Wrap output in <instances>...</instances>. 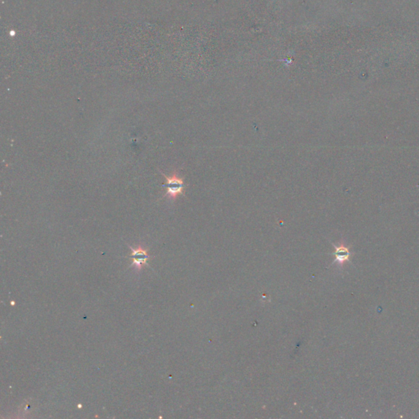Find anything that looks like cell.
<instances>
[{"label": "cell", "mask_w": 419, "mask_h": 419, "mask_svg": "<svg viewBox=\"0 0 419 419\" xmlns=\"http://www.w3.org/2000/svg\"><path fill=\"white\" fill-rule=\"evenodd\" d=\"M161 174L166 180V183L163 184L166 188L165 197L175 200L178 196L183 195L185 188L183 179L180 178L176 172H174L171 176H166L162 172Z\"/></svg>", "instance_id": "cell-1"}, {"label": "cell", "mask_w": 419, "mask_h": 419, "mask_svg": "<svg viewBox=\"0 0 419 419\" xmlns=\"http://www.w3.org/2000/svg\"><path fill=\"white\" fill-rule=\"evenodd\" d=\"M129 248L131 249L130 257L133 259V262L130 266H134L137 272H140L143 266H149L147 261L150 259V256L148 255V250L141 246H138L137 248H133L129 246Z\"/></svg>", "instance_id": "cell-2"}, {"label": "cell", "mask_w": 419, "mask_h": 419, "mask_svg": "<svg viewBox=\"0 0 419 419\" xmlns=\"http://www.w3.org/2000/svg\"><path fill=\"white\" fill-rule=\"evenodd\" d=\"M333 256H335L333 263L338 264L339 266H342L346 262H350L351 252L350 251V246H346L343 242H341L338 246L334 245Z\"/></svg>", "instance_id": "cell-3"}]
</instances>
